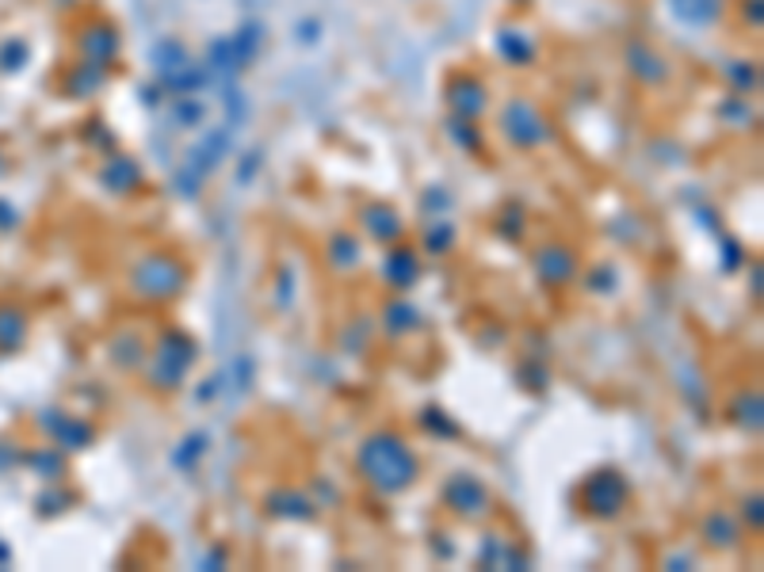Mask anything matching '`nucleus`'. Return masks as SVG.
<instances>
[{
  "label": "nucleus",
  "mask_w": 764,
  "mask_h": 572,
  "mask_svg": "<svg viewBox=\"0 0 764 572\" xmlns=\"http://www.w3.org/2000/svg\"><path fill=\"white\" fill-rule=\"evenodd\" d=\"M363 470L374 485L394 493V488H406L409 481H417V458L409 455L402 439H394V435H379V439L367 443Z\"/></svg>",
  "instance_id": "f257e3e1"
}]
</instances>
